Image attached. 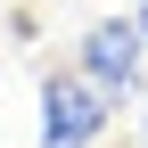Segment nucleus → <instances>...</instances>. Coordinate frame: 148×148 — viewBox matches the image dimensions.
<instances>
[{"instance_id": "1", "label": "nucleus", "mask_w": 148, "mask_h": 148, "mask_svg": "<svg viewBox=\"0 0 148 148\" xmlns=\"http://www.w3.org/2000/svg\"><path fill=\"white\" fill-rule=\"evenodd\" d=\"M82 82L99 90L107 107L148 99V41H140L132 16H99V25L82 33Z\"/></svg>"}, {"instance_id": "2", "label": "nucleus", "mask_w": 148, "mask_h": 148, "mask_svg": "<svg viewBox=\"0 0 148 148\" xmlns=\"http://www.w3.org/2000/svg\"><path fill=\"white\" fill-rule=\"evenodd\" d=\"M107 115H115V107H107L82 74H49L41 82V148H90L107 132Z\"/></svg>"}, {"instance_id": "3", "label": "nucleus", "mask_w": 148, "mask_h": 148, "mask_svg": "<svg viewBox=\"0 0 148 148\" xmlns=\"http://www.w3.org/2000/svg\"><path fill=\"white\" fill-rule=\"evenodd\" d=\"M132 25H140V41H148V0H140V8H132Z\"/></svg>"}, {"instance_id": "4", "label": "nucleus", "mask_w": 148, "mask_h": 148, "mask_svg": "<svg viewBox=\"0 0 148 148\" xmlns=\"http://www.w3.org/2000/svg\"><path fill=\"white\" fill-rule=\"evenodd\" d=\"M140 132H148V115H140Z\"/></svg>"}]
</instances>
